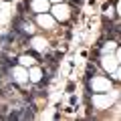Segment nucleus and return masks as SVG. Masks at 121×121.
<instances>
[{
    "mask_svg": "<svg viewBox=\"0 0 121 121\" xmlns=\"http://www.w3.org/2000/svg\"><path fill=\"white\" fill-rule=\"evenodd\" d=\"M48 2H55V4H59V2H63V0H48Z\"/></svg>",
    "mask_w": 121,
    "mask_h": 121,
    "instance_id": "3",
    "label": "nucleus"
},
{
    "mask_svg": "<svg viewBox=\"0 0 121 121\" xmlns=\"http://www.w3.org/2000/svg\"><path fill=\"white\" fill-rule=\"evenodd\" d=\"M52 18H59V20H67L69 18V8L67 6H60V2L52 8Z\"/></svg>",
    "mask_w": 121,
    "mask_h": 121,
    "instance_id": "1",
    "label": "nucleus"
},
{
    "mask_svg": "<svg viewBox=\"0 0 121 121\" xmlns=\"http://www.w3.org/2000/svg\"><path fill=\"white\" fill-rule=\"evenodd\" d=\"M40 79H43V71H40L39 67H35V69H30V81H32V83H39Z\"/></svg>",
    "mask_w": 121,
    "mask_h": 121,
    "instance_id": "2",
    "label": "nucleus"
}]
</instances>
